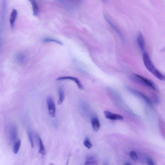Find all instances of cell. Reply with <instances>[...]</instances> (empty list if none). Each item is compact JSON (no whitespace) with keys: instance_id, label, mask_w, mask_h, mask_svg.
<instances>
[{"instance_id":"obj_1","label":"cell","mask_w":165,"mask_h":165,"mask_svg":"<svg viewBox=\"0 0 165 165\" xmlns=\"http://www.w3.org/2000/svg\"><path fill=\"white\" fill-rule=\"evenodd\" d=\"M143 60L146 68L149 72L159 80L165 81V75L156 68L148 53L145 52L143 54Z\"/></svg>"},{"instance_id":"obj_2","label":"cell","mask_w":165,"mask_h":165,"mask_svg":"<svg viewBox=\"0 0 165 165\" xmlns=\"http://www.w3.org/2000/svg\"><path fill=\"white\" fill-rule=\"evenodd\" d=\"M135 78L137 82L140 83L154 90L157 92H159V89L158 86L152 81L150 79L146 78L142 76L136 74Z\"/></svg>"},{"instance_id":"obj_3","label":"cell","mask_w":165,"mask_h":165,"mask_svg":"<svg viewBox=\"0 0 165 165\" xmlns=\"http://www.w3.org/2000/svg\"><path fill=\"white\" fill-rule=\"evenodd\" d=\"M48 110L49 115L54 118L56 116V106L54 98L51 96L48 97L47 99Z\"/></svg>"},{"instance_id":"obj_4","label":"cell","mask_w":165,"mask_h":165,"mask_svg":"<svg viewBox=\"0 0 165 165\" xmlns=\"http://www.w3.org/2000/svg\"><path fill=\"white\" fill-rule=\"evenodd\" d=\"M129 91L133 94L137 95L144 101V102L147 104L148 105L150 106L151 108H153V105L152 102L151 100L149 99V98L143 93L137 90H135L133 89L129 88L128 89Z\"/></svg>"},{"instance_id":"obj_5","label":"cell","mask_w":165,"mask_h":165,"mask_svg":"<svg viewBox=\"0 0 165 165\" xmlns=\"http://www.w3.org/2000/svg\"><path fill=\"white\" fill-rule=\"evenodd\" d=\"M65 80H70L73 81L78 86V88L80 90H83L84 89V87L81 83L79 80L75 77L71 76H65L59 77L56 79V80L57 81H61Z\"/></svg>"},{"instance_id":"obj_6","label":"cell","mask_w":165,"mask_h":165,"mask_svg":"<svg viewBox=\"0 0 165 165\" xmlns=\"http://www.w3.org/2000/svg\"><path fill=\"white\" fill-rule=\"evenodd\" d=\"M18 135V131L17 126L15 124L12 125L10 128L9 131L10 142L12 143H14L16 141Z\"/></svg>"},{"instance_id":"obj_7","label":"cell","mask_w":165,"mask_h":165,"mask_svg":"<svg viewBox=\"0 0 165 165\" xmlns=\"http://www.w3.org/2000/svg\"><path fill=\"white\" fill-rule=\"evenodd\" d=\"M104 114L106 118L112 120H123V117L119 114H114L108 111H105Z\"/></svg>"},{"instance_id":"obj_8","label":"cell","mask_w":165,"mask_h":165,"mask_svg":"<svg viewBox=\"0 0 165 165\" xmlns=\"http://www.w3.org/2000/svg\"><path fill=\"white\" fill-rule=\"evenodd\" d=\"M137 42L138 46L142 51L145 50V40L142 34L139 32L137 36Z\"/></svg>"},{"instance_id":"obj_9","label":"cell","mask_w":165,"mask_h":165,"mask_svg":"<svg viewBox=\"0 0 165 165\" xmlns=\"http://www.w3.org/2000/svg\"><path fill=\"white\" fill-rule=\"evenodd\" d=\"M18 15V12L16 9H13L12 11L11 14L9 22L11 27L12 28H14L15 23L16 20Z\"/></svg>"},{"instance_id":"obj_10","label":"cell","mask_w":165,"mask_h":165,"mask_svg":"<svg viewBox=\"0 0 165 165\" xmlns=\"http://www.w3.org/2000/svg\"><path fill=\"white\" fill-rule=\"evenodd\" d=\"M58 92L59 98H58L57 104L58 105H60L63 103L65 98L64 91L62 87H58Z\"/></svg>"},{"instance_id":"obj_11","label":"cell","mask_w":165,"mask_h":165,"mask_svg":"<svg viewBox=\"0 0 165 165\" xmlns=\"http://www.w3.org/2000/svg\"><path fill=\"white\" fill-rule=\"evenodd\" d=\"M36 137L38 139L39 146V153L42 155H44L46 154V150L42 140L38 134H36Z\"/></svg>"},{"instance_id":"obj_12","label":"cell","mask_w":165,"mask_h":165,"mask_svg":"<svg viewBox=\"0 0 165 165\" xmlns=\"http://www.w3.org/2000/svg\"><path fill=\"white\" fill-rule=\"evenodd\" d=\"M93 128L95 131H97L100 129V124L99 119L96 117H94L91 120Z\"/></svg>"},{"instance_id":"obj_13","label":"cell","mask_w":165,"mask_h":165,"mask_svg":"<svg viewBox=\"0 0 165 165\" xmlns=\"http://www.w3.org/2000/svg\"><path fill=\"white\" fill-rule=\"evenodd\" d=\"M32 7L33 15L36 16L38 15L39 12V7L37 3L34 0L30 1Z\"/></svg>"},{"instance_id":"obj_14","label":"cell","mask_w":165,"mask_h":165,"mask_svg":"<svg viewBox=\"0 0 165 165\" xmlns=\"http://www.w3.org/2000/svg\"><path fill=\"white\" fill-rule=\"evenodd\" d=\"M84 165H97V162L94 157L88 158Z\"/></svg>"},{"instance_id":"obj_15","label":"cell","mask_w":165,"mask_h":165,"mask_svg":"<svg viewBox=\"0 0 165 165\" xmlns=\"http://www.w3.org/2000/svg\"><path fill=\"white\" fill-rule=\"evenodd\" d=\"M21 145V141L18 140L15 143L13 146V151L15 154H17L19 151Z\"/></svg>"},{"instance_id":"obj_16","label":"cell","mask_w":165,"mask_h":165,"mask_svg":"<svg viewBox=\"0 0 165 165\" xmlns=\"http://www.w3.org/2000/svg\"><path fill=\"white\" fill-rule=\"evenodd\" d=\"M43 42L44 43L53 42H55L56 43L62 45L63 43L61 41L58 40L50 38H47L43 40Z\"/></svg>"},{"instance_id":"obj_17","label":"cell","mask_w":165,"mask_h":165,"mask_svg":"<svg viewBox=\"0 0 165 165\" xmlns=\"http://www.w3.org/2000/svg\"><path fill=\"white\" fill-rule=\"evenodd\" d=\"M27 134L31 147L32 148H33L34 147V143L32 135L30 130L29 129L28 130Z\"/></svg>"},{"instance_id":"obj_18","label":"cell","mask_w":165,"mask_h":165,"mask_svg":"<svg viewBox=\"0 0 165 165\" xmlns=\"http://www.w3.org/2000/svg\"><path fill=\"white\" fill-rule=\"evenodd\" d=\"M83 144L85 147L88 149H90L92 147V143L90 142L88 138H87L84 142Z\"/></svg>"},{"instance_id":"obj_19","label":"cell","mask_w":165,"mask_h":165,"mask_svg":"<svg viewBox=\"0 0 165 165\" xmlns=\"http://www.w3.org/2000/svg\"><path fill=\"white\" fill-rule=\"evenodd\" d=\"M129 156L131 158L134 160H137L138 157L137 154L135 151H132L130 152L129 154Z\"/></svg>"},{"instance_id":"obj_20","label":"cell","mask_w":165,"mask_h":165,"mask_svg":"<svg viewBox=\"0 0 165 165\" xmlns=\"http://www.w3.org/2000/svg\"><path fill=\"white\" fill-rule=\"evenodd\" d=\"M147 162L148 165H155L153 160L151 158L147 159Z\"/></svg>"},{"instance_id":"obj_21","label":"cell","mask_w":165,"mask_h":165,"mask_svg":"<svg viewBox=\"0 0 165 165\" xmlns=\"http://www.w3.org/2000/svg\"><path fill=\"white\" fill-rule=\"evenodd\" d=\"M125 165H131V164H130L129 163H126V164H125Z\"/></svg>"},{"instance_id":"obj_22","label":"cell","mask_w":165,"mask_h":165,"mask_svg":"<svg viewBox=\"0 0 165 165\" xmlns=\"http://www.w3.org/2000/svg\"><path fill=\"white\" fill-rule=\"evenodd\" d=\"M104 165H108V164L106 163H105V164H104Z\"/></svg>"}]
</instances>
